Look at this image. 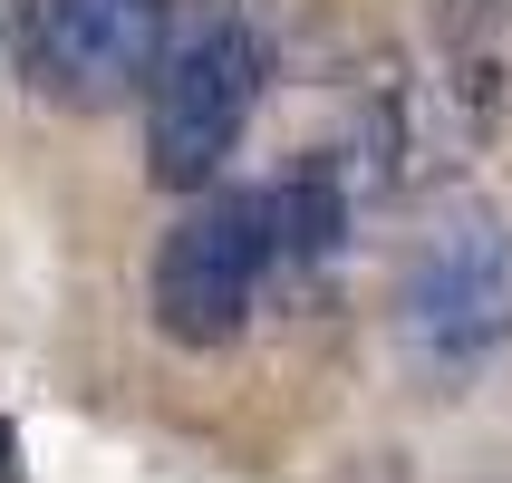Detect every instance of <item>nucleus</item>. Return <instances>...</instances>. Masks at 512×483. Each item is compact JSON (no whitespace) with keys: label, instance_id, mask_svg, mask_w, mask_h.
I'll return each instance as SVG.
<instances>
[{"label":"nucleus","instance_id":"nucleus-4","mask_svg":"<svg viewBox=\"0 0 512 483\" xmlns=\"http://www.w3.org/2000/svg\"><path fill=\"white\" fill-rule=\"evenodd\" d=\"M174 0H10L20 78L49 107H116L155 78Z\"/></svg>","mask_w":512,"mask_h":483},{"label":"nucleus","instance_id":"nucleus-6","mask_svg":"<svg viewBox=\"0 0 512 483\" xmlns=\"http://www.w3.org/2000/svg\"><path fill=\"white\" fill-rule=\"evenodd\" d=\"M445 87L464 126L512 107V0H445Z\"/></svg>","mask_w":512,"mask_h":483},{"label":"nucleus","instance_id":"nucleus-2","mask_svg":"<svg viewBox=\"0 0 512 483\" xmlns=\"http://www.w3.org/2000/svg\"><path fill=\"white\" fill-rule=\"evenodd\" d=\"M271 194L252 184H223L203 194L194 213H174V232L155 242V271H145V300H155V329L174 348H223L252 329L261 281H271Z\"/></svg>","mask_w":512,"mask_h":483},{"label":"nucleus","instance_id":"nucleus-5","mask_svg":"<svg viewBox=\"0 0 512 483\" xmlns=\"http://www.w3.org/2000/svg\"><path fill=\"white\" fill-rule=\"evenodd\" d=\"M271 194V252L290 271H329L348 252V223H358V194H348V155L339 145H310V155H290L281 184H261Z\"/></svg>","mask_w":512,"mask_h":483},{"label":"nucleus","instance_id":"nucleus-7","mask_svg":"<svg viewBox=\"0 0 512 483\" xmlns=\"http://www.w3.org/2000/svg\"><path fill=\"white\" fill-rule=\"evenodd\" d=\"M358 136H368V165L377 184H426L435 174V136H426V87L377 68L368 97H358Z\"/></svg>","mask_w":512,"mask_h":483},{"label":"nucleus","instance_id":"nucleus-8","mask_svg":"<svg viewBox=\"0 0 512 483\" xmlns=\"http://www.w3.org/2000/svg\"><path fill=\"white\" fill-rule=\"evenodd\" d=\"M0 483H20V435H10V416H0Z\"/></svg>","mask_w":512,"mask_h":483},{"label":"nucleus","instance_id":"nucleus-3","mask_svg":"<svg viewBox=\"0 0 512 483\" xmlns=\"http://www.w3.org/2000/svg\"><path fill=\"white\" fill-rule=\"evenodd\" d=\"M397 329L435 377L484 368L493 348L512 339V223L503 213L464 203V213H445L416 242V261L397 281Z\"/></svg>","mask_w":512,"mask_h":483},{"label":"nucleus","instance_id":"nucleus-1","mask_svg":"<svg viewBox=\"0 0 512 483\" xmlns=\"http://www.w3.org/2000/svg\"><path fill=\"white\" fill-rule=\"evenodd\" d=\"M261 68V29L232 0H203L184 29H165V58L145 78V174L165 194H213L261 107Z\"/></svg>","mask_w":512,"mask_h":483}]
</instances>
